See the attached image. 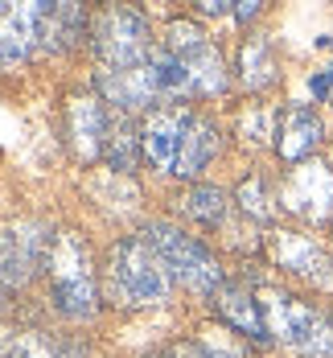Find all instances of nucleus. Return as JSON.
Segmentation results:
<instances>
[{
  "mask_svg": "<svg viewBox=\"0 0 333 358\" xmlns=\"http://www.w3.org/2000/svg\"><path fill=\"white\" fill-rule=\"evenodd\" d=\"M239 78L251 91H263V87L276 83V58H272L267 37H247L243 41V50H239Z\"/></svg>",
  "mask_w": 333,
  "mask_h": 358,
  "instance_id": "nucleus-16",
  "label": "nucleus"
},
{
  "mask_svg": "<svg viewBox=\"0 0 333 358\" xmlns=\"http://www.w3.org/2000/svg\"><path fill=\"white\" fill-rule=\"evenodd\" d=\"M140 148L161 173L198 178L206 161L219 152V128L182 103H165V108L148 111L145 128H140Z\"/></svg>",
  "mask_w": 333,
  "mask_h": 358,
  "instance_id": "nucleus-1",
  "label": "nucleus"
},
{
  "mask_svg": "<svg viewBox=\"0 0 333 358\" xmlns=\"http://www.w3.org/2000/svg\"><path fill=\"white\" fill-rule=\"evenodd\" d=\"M214 305H219V313L226 322L235 325L239 334H247V338H267V322H263V305H259L256 296L247 292L243 285H222L219 296H214Z\"/></svg>",
  "mask_w": 333,
  "mask_h": 358,
  "instance_id": "nucleus-15",
  "label": "nucleus"
},
{
  "mask_svg": "<svg viewBox=\"0 0 333 358\" xmlns=\"http://www.w3.org/2000/svg\"><path fill=\"white\" fill-rule=\"evenodd\" d=\"M321 141H325V124H321V115L309 108V103H288V108L280 111L276 152H280L284 161L304 165V161L317 152V144Z\"/></svg>",
  "mask_w": 333,
  "mask_h": 358,
  "instance_id": "nucleus-12",
  "label": "nucleus"
},
{
  "mask_svg": "<svg viewBox=\"0 0 333 358\" xmlns=\"http://www.w3.org/2000/svg\"><path fill=\"white\" fill-rule=\"evenodd\" d=\"M108 296L119 305H161L169 296V268L145 235H128L111 248Z\"/></svg>",
  "mask_w": 333,
  "mask_h": 358,
  "instance_id": "nucleus-3",
  "label": "nucleus"
},
{
  "mask_svg": "<svg viewBox=\"0 0 333 358\" xmlns=\"http://www.w3.org/2000/svg\"><path fill=\"white\" fill-rule=\"evenodd\" d=\"M50 248H54L50 231H45L41 222H34V218L4 227V231H0V288L29 285L37 272L45 268Z\"/></svg>",
  "mask_w": 333,
  "mask_h": 358,
  "instance_id": "nucleus-8",
  "label": "nucleus"
},
{
  "mask_svg": "<svg viewBox=\"0 0 333 358\" xmlns=\"http://www.w3.org/2000/svg\"><path fill=\"white\" fill-rule=\"evenodd\" d=\"M45 276H50V292L58 313L66 317H91L95 313V268H91V248L82 243V235L62 231L54 235V248L45 259Z\"/></svg>",
  "mask_w": 333,
  "mask_h": 358,
  "instance_id": "nucleus-4",
  "label": "nucleus"
},
{
  "mask_svg": "<svg viewBox=\"0 0 333 358\" xmlns=\"http://www.w3.org/2000/svg\"><path fill=\"white\" fill-rule=\"evenodd\" d=\"M99 91L119 111H140L148 103H161V87H156L152 58H148L145 66H128V71H99Z\"/></svg>",
  "mask_w": 333,
  "mask_h": 358,
  "instance_id": "nucleus-13",
  "label": "nucleus"
},
{
  "mask_svg": "<svg viewBox=\"0 0 333 358\" xmlns=\"http://www.w3.org/2000/svg\"><path fill=\"white\" fill-rule=\"evenodd\" d=\"M280 206L304 222H325L333 215V169L321 161H304L280 185Z\"/></svg>",
  "mask_w": 333,
  "mask_h": 358,
  "instance_id": "nucleus-10",
  "label": "nucleus"
},
{
  "mask_svg": "<svg viewBox=\"0 0 333 358\" xmlns=\"http://www.w3.org/2000/svg\"><path fill=\"white\" fill-rule=\"evenodd\" d=\"M235 198H239V206L251 218H272V194H267V185H263L259 173L239 181V194H235Z\"/></svg>",
  "mask_w": 333,
  "mask_h": 358,
  "instance_id": "nucleus-20",
  "label": "nucleus"
},
{
  "mask_svg": "<svg viewBox=\"0 0 333 358\" xmlns=\"http://www.w3.org/2000/svg\"><path fill=\"white\" fill-rule=\"evenodd\" d=\"M103 157H108L111 169L128 173L136 165V132L124 115H111L108 120V136H103Z\"/></svg>",
  "mask_w": 333,
  "mask_h": 358,
  "instance_id": "nucleus-18",
  "label": "nucleus"
},
{
  "mask_svg": "<svg viewBox=\"0 0 333 358\" xmlns=\"http://www.w3.org/2000/svg\"><path fill=\"white\" fill-rule=\"evenodd\" d=\"M198 13H206V17H226V13H235V4H226V0H198Z\"/></svg>",
  "mask_w": 333,
  "mask_h": 358,
  "instance_id": "nucleus-23",
  "label": "nucleus"
},
{
  "mask_svg": "<svg viewBox=\"0 0 333 358\" xmlns=\"http://www.w3.org/2000/svg\"><path fill=\"white\" fill-rule=\"evenodd\" d=\"M4 358H62V350H58V346H54L45 334L25 329V334H13V338H8Z\"/></svg>",
  "mask_w": 333,
  "mask_h": 358,
  "instance_id": "nucleus-19",
  "label": "nucleus"
},
{
  "mask_svg": "<svg viewBox=\"0 0 333 358\" xmlns=\"http://www.w3.org/2000/svg\"><path fill=\"white\" fill-rule=\"evenodd\" d=\"M177 206H182L185 218H193L202 227H219L222 218H226V194H222L219 185H189L177 198Z\"/></svg>",
  "mask_w": 333,
  "mask_h": 358,
  "instance_id": "nucleus-17",
  "label": "nucleus"
},
{
  "mask_svg": "<svg viewBox=\"0 0 333 358\" xmlns=\"http://www.w3.org/2000/svg\"><path fill=\"white\" fill-rule=\"evenodd\" d=\"M145 239L156 248V255L165 259V268L185 280L189 288H198V292H219L226 280H222V264L214 259V251L206 248V243H198L193 235H185L177 227H169V222H152L145 231Z\"/></svg>",
  "mask_w": 333,
  "mask_h": 358,
  "instance_id": "nucleus-6",
  "label": "nucleus"
},
{
  "mask_svg": "<svg viewBox=\"0 0 333 358\" xmlns=\"http://www.w3.org/2000/svg\"><path fill=\"white\" fill-rule=\"evenodd\" d=\"M165 45H169V50L177 54V62H182L189 95H219V91H226V66H222V54L206 41V34H202L198 25L177 21V25L169 29V41H165Z\"/></svg>",
  "mask_w": 333,
  "mask_h": 358,
  "instance_id": "nucleus-9",
  "label": "nucleus"
},
{
  "mask_svg": "<svg viewBox=\"0 0 333 358\" xmlns=\"http://www.w3.org/2000/svg\"><path fill=\"white\" fill-rule=\"evenodd\" d=\"M263 322L267 334H276L293 355L300 358H333V325L309 309L304 301H296L288 292H263Z\"/></svg>",
  "mask_w": 333,
  "mask_h": 358,
  "instance_id": "nucleus-5",
  "label": "nucleus"
},
{
  "mask_svg": "<svg viewBox=\"0 0 333 358\" xmlns=\"http://www.w3.org/2000/svg\"><path fill=\"white\" fill-rule=\"evenodd\" d=\"M95 50L103 54L108 71L145 66L152 58V29L136 8H103L95 21Z\"/></svg>",
  "mask_w": 333,
  "mask_h": 358,
  "instance_id": "nucleus-7",
  "label": "nucleus"
},
{
  "mask_svg": "<svg viewBox=\"0 0 333 358\" xmlns=\"http://www.w3.org/2000/svg\"><path fill=\"white\" fill-rule=\"evenodd\" d=\"M108 111L99 99L91 95H74L71 111H66V136H71V148L78 161H95L103 157V136H108Z\"/></svg>",
  "mask_w": 333,
  "mask_h": 358,
  "instance_id": "nucleus-14",
  "label": "nucleus"
},
{
  "mask_svg": "<svg viewBox=\"0 0 333 358\" xmlns=\"http://www.w3.org/2000/svg\"><path fill=\"white\" fill-rule=\"evenodd\" d=\"M309 91H313V95H321V99L333 95V66H325V71L313 74V78H309Z\"/></svg>",
  "mask_w": 333,
  "mask_h": 358,
  "instance_id": "nucleus-22",
  "label": "nucleus"
},
{
  "mask_svg": "<svg viewBox=\"0 0 333 358\" xmlns=\"http://www.w3.org/2000/svg\"><path fill=\"white\" fill-rule=\"evenodd\" d=\"M82 29V8L62 0V4H8L0 0V66H17L21 58H29L37 50H54V45H71Z\"/></svg>",
  "mask_w": 333,
  "mask_h": 358,
  "instance_id": "nucleus-2",
  "label": "nucleus"
},
{
  "mask_svg": "<svg viewBox=\"0 0 333 358\" xmlns=\"http://www.w3.org/2000/svg\"><path fill=\"white\" fill-rule=\"evenodd\" d=\"M272 259L280 268H288L296 276H309L317 285H333V255L321 243H313L309 235L296 231H276L272 235Z\"/></svg>",
  "mask_w": 333,
  "mask_h": 358,
  "instance_id": "nucleus-11",
  "label": "nucleus"
},
{
  "mask_svg": "<svg viewBox=\"0 0 333 358\" xmlns=\"http://www.w3.org/2000/svg\"><path fill=\"white\" fill-rule=\"evenodd\" d=\"M165 358H243V355L222 346V342H177V346L165 350Z\"/></svg>",
  "mask_w": 333,
  "mask_h": 358,
  "instance_id": "nucleus-21",
  "label": "nucleus"
},
{
  "mask_svg": "<svg viewBox=\"0 0 333 358\" xmlns=\"http://www.w3.org/2000/svg\"><path fill=\"white\" fill-rule=\"evenodd\" d=\"M235 17H239V21L259 17V0H235Z\"/></svg>",
  "mask_w": 333,
  "mask_h": 358,
  "instance_id": "nucleus-24",
  "label": "nucleus"
}]
</instances>
